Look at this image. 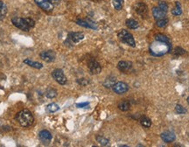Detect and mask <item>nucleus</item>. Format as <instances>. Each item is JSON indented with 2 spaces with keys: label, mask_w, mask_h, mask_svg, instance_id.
I'll use <instances>...</instances> for the list:
<instances>
[{
  "label": "nucleus",
  "mask_w": 189,
  "mask_h": 147,
  "mask_svg": "<svg viewBox=\"0 0 189 147\" xmlns=\"http://www.w3.org/2000/svg\"><path fill=\"white\" fill-rule=\"evenodd\" d=\"M24 63L28 65L29 67H33V68H36V69H40V68H42V67H43V65H42L41 63L37 62V61H32L30 59H26V60H24Z\"/></svg>",
  "instance_id": "obj_17"
},
{
  "label": "nucleus",
  "mask_w": 189,
  "mask_h": 147,
  "mask_svg": "<svg viewBox=\"0 0 189 147\" xmlns=\"http://www.w3.org/2000/svg\"><path fill=\"white\" fill-rule=\"evenodd\" d=\"M158 7L162 10V11H164L165 12H167V11H168V5H167V4L166 2H161V3L159 4V6H158Z\"/></svg>",
  "instance_id": "obj_31"
},
{
  "label": "nucleus",
  "mask_w": 189,
  "mask_h": 147,
  "mask_svg": "<svg viewBox=\"0 0 189 147\" xmlns=\"http://www.w3.org/2000/svg\"><path fill=\"white\" fill-rule=\"evenodd\" d=\"M132 67V63L130 62V61H119L118 64H117V68L121 72H124L126 73L128 72L131 68Z\"/></svg>",
  "instance_id": "obj_12"
},
{
  "label": "nucleus",
  "mask_w": 189,
  "mask_h": 147,
  "mask_svg": "<svg viewBox=\"0 0 189 147\" xmlns=\"http://www.w3.org/2000/svg\"><path fill=\"white\" fill-rule=\"evenodd\" d=\"M172 13L173 14L174 16H179V15H180V14L182 13V10H181V7H180V5L179 2H177V3H176L175 7L172 9Z\"/></svg>",
  "instance_id": "obj_25"
},
{
  "label": "nucleus",
  "mask_w": 189,
  "mask_h": 147,
  "mask_svg": "<svg viewBox=\"0 0 189 147\" xmlns=\"http://www.w3.org/2000/svg\"><path fill=\"white\" fill-rule=\"evenodd\" d=\"M76 24H78L81 27H86V28H92V29H97V27L95 23L93 22H88V21H84L82 19H78L76 21Z\"/></svg>",
  "instance_id": "obj_16"
},
{
  "label": "nucleus",
  "mask_w": 189,
  "mask_h": 147,
  "mask_svg": "<svg viewBox=\"0 0 189 147\" xmlns=\"http://www.w3.org/2000/svg\"><path fill=\"white\" fill-rule=\"evenodd\" d=\"M184 53V50L182 48H180V47H177V48H175V51H174V54H183Z\"/></svg>",
  "instance_id": "obj_34"
},
{
  "label": "nucleus",
  "mask_w": 189,
  "mask_h": 147,
  "mask_svg": "<svg viewBox=\"0 0 189 147\" xmlns=\"http://www.w3.org/2000/svg\"><path fill=\"white\" fill-rule=\"evenodd\" d=\"M45 96L47 98L52 99V98L56 97V96H57V91H56L55 89H52V88H49V89H47L46 90Z\"/></svg>",
  "instance_id": "obj_19"
},
{
  "label": "nucleus",
  "mask_w": 189,
  "mask_h": 147,
  "mask_svg": "<svg viewBox=\"0 0 189 147\" xmlns=\"http://www.w3.org/2000/svg\"><path fill=\"white\" fill-rule=\"evenodd\" d=\"M88 104H89L88 102H86V103H77V104H76V107L84 108V107H86V106H88Z\"/></svg>",
  "instance_id": "obj_35"
},
{
  "label": "nucleus",
  "mask_w": 189,
  "mask_h": 147,
  "mask_svg": "<svg viewBox=\"0 0 189 147\" xmlns=\"http://www.w3.org/2000/svg\"><path fill=\"white\" fill-rule=\"evenodd\" d=\"M167 23H168V19L166 18H161V19H158L157 22H156V25H157V27H158L162 28V27H167Z\"/></svg>",
  "instance_id": "obj_28"
},
{
  "label": "nucleus",
  "mask_w": 189,
  "mask_h": 147,
  "mask_svg": "<svg viewBox=\"0 0 189 147\" xmlns=\"http://www.w3.org/2000/svg\"><path fill=\"white\" fill-rule=\"evenodd\" d=\"M175 134L171 131H166V132H163L161 134V138L164 142L166 143H172L175 140Z\"/></svg>",
  "instance_id": "obj_11"
},
{
  "label": "nucleus",
  "mask_w": 189,
  "mask_h": 147,
  "mask_svg": "<svg viewBox=\"0 0 189 147\" xmlns=\"http://www.w3.org/2000/svg\"><path fill=\"white\" fill-rule=\"evenodd\" d=\"M140 123L141 125H143L144 127H146V128H148V127H150V126L152 125V121H151V119L145 116H143L141 117Z\"/></svg>",
  "instance_id": "obj_21"
},
{
  "label": "nucleus",
  "mask_w": 189,
  "mask_h": 147,
  "mask_svg": "<svg viewBox=\"0 0 189 147\" xmlns=\"http://www.w3.org/2000/svg\"><path fill=\"white\" fill-rule=\"evenodd\" d=\"M35 4L45 12H52L53 10V5L50 0H34Z\"/></svg>",
  "instance_id": "obj_6"
},
{
  "label": "nucleus",
  "mask_w": 189,
  "mask_h": 147,
  "mask_svg": "<svg viewBox=\"0 0 189 147\" xmlns=\"http://www.w3.org/2000/svg\"><path fill=\"white\" fill-rule=\"evenodd\" d=\"M68 37L74 43H77V42L83 40L84 34L82 32H70Z\"/></svg>",
  "instance_id": "obj_15"
},
{
  "label": "nucleus",
  "mask_w": 189,
  "mask_h": 147,
  "mask_svg": "<svg viewBox=\"0 0 189 147\" xmlns=\"http://www.w3.org/2000/svg\"><path fill=\"white\" fill-rule=\"evenodd\" d=\"M7 12V8H6V5L3 2V1H0V18H3L5 16V14Z\"/></svg>",
  "instance_id": "obj_23"
},
{
  "label": "nucleus",
  "mask_w": 189,
  "mask_h": 147,
  "mask_svg": "<svg viewBox=\"0 0 189 147\" xmlns=\"http://www.w3.org/2000/svg\"><path fill=\"white\" fill-rule=\"evenodd\" d=\"M117 37L120 41H122L124 44L129 45L130 47H135L136 46V43H135V40H134V38L133 36L127 32L126 30H121L117 32Z\"/></svg>",
  "instance_id": "obj_3"
},
{
  "label": "nucleus",
  "mask_w": 189,
  "mask_h": 147,
  "mask_svg": "<svg viewBox=\"0 0 189 147\" xmlns=\"http://www.w3.org/2000/svg\"><path fill=\"white\" fill-rule=\"evenodd\" d=\"M88 69L92 75H98L102 71L101 65L95 60H90L88 62Z\"/></svg>",
  "instance_id": "obj_8"
},
{
  "label": "nucleus",
  "mask_w": 189,
  "mask_h": 147,
  "mask_svg": "<svg viewBox=\"0 0 189 147\" xmlns=\"http://www.w3.org/2000/svg\"><path fill=\"white\" fill-rule=\"evenodd\" d=\"M126 26H127L130 29H137L138 27V23L134 19H127L126 20Z\"/></svg>",
  "instance_id": "obj_22"
},
{
  "label": "nucleus",
  "mask_w": 189,
  "mask_h": 147,
  "mask_svg": "<svg viewBox=\"0 0 189 147\" xmlns=\"http://www.w3.org/2000/svg\"><path fill=\"white\" fill-rule=\"evenodd\" d=\"M96 139H97V141L101 145H102V146H105V145H107L108 144H109V139L108 138H104V137H102V136H97V138H96Z\"/></svg>",
  "instance_id": "obj_26"
},
{
  "label": "nucleus",
  "mask_w": 189,
  "mask_h": 147,
  "mask_svg": "<svg viewBox=\"0 0 189 147\" xmlns=\"http://www.w3.org/2000/svg\"><path fill=\"white\" fill-rule=\"evenodd\" d=\"M166 13L167 12H165L159 7H154L153 9H152V15H153L154 18L156 20L166 18Z\"/></svg>",
  "instance_id": "obj_14"
},
{
  "label": "nucleus",
  "mask_w": 189,
  "mask_h": 147,
  "mask_svg": "<svg viewBox=\"0 0 189 147\" xmlns=\"http://www.w3.org/2000/svg\"><path fill=\"white\" fill-rule=\"evenodd\" d=\"M12 23L17 28L20 29V30H23V31L25 32H29L30 28H31V27H29L27 24L25 18L15 17V18H12Z\"/></svg>",
  "instance_id": "obj_4"
},
{
  "label": "nucleus",
  "mask_w": 189,
  "mask_h": 147,
  "mask_svg": "<svg viewBox=\"0 0 189 147\" xmlns=\"http://www.w3.org/2000/svg\"><path fill=\"white\" fill-rule=\"evenodd\" d=\"M123 0H113V6L116 10H121L123 8Z\"/></svg>",
  "instance_id": "obj_27"
},
{
  "label": "nucleus",
  "mask_w": 189,
  "mask_h": 147,
  "mask_svg": "<svg viewBox=\"0 0 189 147\" xmlns=\"http://www.w3.org/2000/svg\"><path fill=\"white\" fill-rule=\"evenodd\" d=\"M39 136H40V139L41 142L43 143L44 145H48L50 141L52 140V134L50 133L49 131L47 130H41L39 134Z\"/></svg>",
  "instance_id": "obj_10"
},
{
  "label": "nucleus",
  "mask_w": 189,
  "mask_h": 147,
  "mask_svg": "<svg viewBox=\"0 0 189 147\" xmlns=\"http://www.w3.org/2000/svg\"><path fill=\"white\" fill-rule=\"evenodd\" d=\"M40 56L44 61H47V62H53L55 60V53L52 50L41 52L40 54Z\"/></svg>",
  "instance_id": "obj_9"
},
{
  "label": "nucleus",
  "mask_w": 189,
  "mask_h": 147,
  "mask_svg": "<svg viewBox=\"0 0 189 147\" xmlns=\"http://www.w3.org/2000/svg\"><path fill=\"white\" fill-rule=\"evenodd\" d=\"M135 11L139 15H145L148 12V7L145 3H137L135 5Z\"/></svg>",
  "instance_id": "obj_13"
},
{
  "label": "nucleus",
  "mask_w": 189,
  "mask_h": 147,
  "mask_svg": "<svg viewBox=\"0 0 189 147\" xmlns=\"http://www.w3.org/2000/svg\"><path fill=\"white\" fill-rule=\"evenodd\" d=\"M175 111L177 114H185V113L187 112V110H186L183 106H181V105H180V104H178V105H176Z\"/></svg>",
  "instance_id": "obj_29"
},
{
  "label": "nucleus",
  "mask_w": 189,
  "mask_h": 147,
  "mask_svg": "<svg viewBox=\"0 0 189 147\" xmlns=\"http://www.w3.org/2000/svg\"><path fill=\"white\" fill-rule=\"evenodd\" d=\"M116 83V78L113 77V76H109L105 79V81H103V86L110 89V88H112L114 84Z\"/></svg>",
  "instance_id": "obj_18"
},
{
  "label": "nucleus",
  "mask_w": 189,
  "mask_h": 147,
  "mask_svg": "<svg viewBox=\"0 0 189 147\" xmlns=\"http://www.w3.org/2000/svg\"><path fill=\"white\" fill-rule=\"evenodd\" d=\"M171 46L169 42H164L160 40H156L150 46V53L154 56H162L170 52Z\"/></svg>",
  "instance_id": "obj_1"
},
{
  "label": "nucleus",
  "mask_w": 189,
  "mask_h": 147,
  "mask_svg": "<svg viewBox=\"0 0 189 147\" xmlns=\"http://www.w3.org/2000/svg\"><path fill=\"white\" fill-rule=\"evenodd\" d=\"M155 40L164 41V42H169V39L167 38V36L163 35V34H158V35L155 36Z\"/></svg>",
  "instance_id": "obj_30"
},
{
  "label": "nucleus",
  "mask_w": 189,
  "mask_h": 147,
  "mask_svg": "<svg viewBox=\"0 0 189 147\" xmlns=\"http://www.w3.org/2000/svg\"><path fill=\"white\" fill-rule=\"evenodd\" d=\"M16 120L22 127H29L33 124V116L28 110L25 109L16 115Z\"/></svg>",
  "instance_id": "obj_2"
},
{
  "label": "nucleus",
  "mask_w": 189,
  "mask_h": 147,
  "mask_svg": "<svg viewBox=\"0 0 189 147\" xmlns=\"http://www.w3.org/2000/svg\"><path fill=\"white\" fill-rule=\"evenodd\" d=\"M118 108L119 110H122V111H127L131 108V104L127 101H123V102H121V103H119Z\"/></svg>",
  "instance_id": "obj_20"
},
{
  "label": "nucleus",
  "mask_w": 189,
  "mask_h": 147,
  "mask_svg": "<svg viewBox=\"0 0 189 147\" xmlns=\"http://www.w3.org/2000/svg\"><path fill=\"white\" fill-rule=\"evenodd\" d=\"M60 107L58 106L56 103H51V104H48L47 106V111L50 112V113H53V112H56L57 110H59Z\"/></svg>",
  "instance_id": "obj_24"
},
{
  "label": "nucleus",
  "mask_w": 189,
  "mask_h": 147,
  "mask_svg": "<svg viewBox=\"0 0 189 147\" xmlns=\"http://www.w3.org/2000/svg\"><path fill=\"white\" fill-rule=\"evenodd\" d=\"M77 82H78L80 85H82V86H86V85L88 84V81L86 80V79H83V78L77 80Z\"/></svg>",
  "instance_id": "obj_33"
},
{
  "label": "nucleus",
  "mask_w": 189,
  "mask_h": 147,
  "mask_svg": "<svg viewBox=\"0 0 189 147\" xmlns=\"http://www.w3.org/2000/svg\"><path fill=\"white\" fill-rule=\"evenodd\" d=\"M25 20H26L27 24L30 27H33L34 26H35V22H34V20H33V19H32L31 18H25Z\"/></svg>",
  "instance_id": "obj_32"
},
{
  "label": "nucleus",
  "mask_w": 189,
  "mask_h": 147,
  "mask_svg": "<svg viewBox=\"0 0 189 147\" xmlns=\"http://www.w3.org/2000/svg\"><path fill=\"white\" fill-rule=\"evenodd\" d=\"M52 76L59 84L65 85L67 83V77L64 75V72L62 69H54L52 72Z\"/></svg>",
  "instance_id": "obj_5"
},
{
  "label": "nucleus",
  "mask_w": 189,
  "mask_h": 147,
  "mask_svg": "<svg viewBox=\"0 0 189 147\" xmlns=\"http://www.w3.org/2000/svg\"><path fill=\"white\" fill-rule=\"evenodd\" d=\"M187 103H188V104H189V97L187 98Z\"/></svg>",
  "instance_id": "obj_36"
},
{
  "label": "nucleus",
  "mask_w": 189,
  "mask_h": 147,
  "mask_svg": "<svg viewBox=\"0 0 189 147\" xmlns=\"http://www.w3.org/2000/svg\"><path fill=\"white\" fill-rule=\"evenodd\" d=\"M112 89H113V91L116 94L121 95V94H124L127 92L128 89H129V86L125 82L118 81V82L115 83L114 86L112 87Z\"/></svg>",
  "instance_id": "obj_7"
}]
</instances>
